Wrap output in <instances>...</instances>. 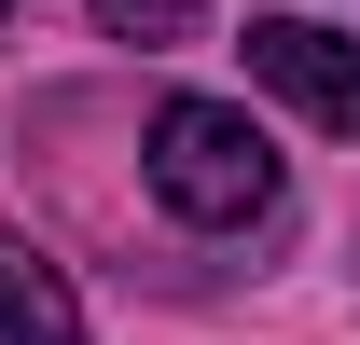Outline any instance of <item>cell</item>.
<instances>
[{
	"label": "cell",
	"mask_w": 360,
	"mask_h": 345,
	"mask_svg": "<svg viewBox=\"0 0 360 345\" xmlns=\"http://www.w3.org/2000/svg\"><path fill=\"white\" fill-rule=\"evenodd\" d=\"M153 208L194 221V235H250L277 208V138L236 97H167L153 111Z\"/></svg>",
	"instance_id": "obj_1"
},
{
	"label": "cell",
	"mask_w": 360,
	"mask_h": 345,
	"mask_svg": "<svg viewBox=\"0 0 360 345\" xmlns=\"http://www.w3.org/2000/svg\"><path fill=\"white\" fill-rule=\"evenodd\" d=\"M194 14H208V0H97L111 42H194Z\"/></svg>",
	"instance_id": "obj_4"
},
{
	"label": "cell",
	"mask_w": 360,
	"mask_h": 345,
	"mask_svg": "<svg viewBox=\"0 0 360 345\" xmlns=\"http://www.w3.org/2000/svg\"><path fill=\"white\" fill-rule=\"evenodd\" d=\"M14 14H28V0H0V28H14Z\"/></svg>",
	"instance_id": "obj_5"
},
{
	"label": "cell",
	"mask_w": 360,
	"mask_h": 345,
	"mask_svg": "<svg viewBox=\"0 0 360 345\" xmlns=\"http://www.w3.org/2000/svg\"><path fill=\"white\" fill-rule=\"evenodd\" d=\"M250 83H277L305 125L360 138V28H319V14H264V28H250Z\"/></svg>",
	"instance_id": "obj_2"
},
{
	"label": "cell",
	"mask_w": 360,
	"mask_h": 345,
	"mask_svg": "<svg viewBox=\"0 0 360 345\" xmlns=\"http://www.w3.org/2000/svg\"><path fill=\"white\" fill-rule=\"evenodd\" d=\"M0 345H97L84 332V290H70L28 235H0Z\"/></svg>",
	"instance_id": "obj_3"
}]
</instances>
